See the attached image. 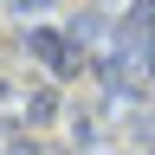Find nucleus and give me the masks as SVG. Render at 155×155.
<instances>
[{
	"label": "nucleus",
	"instance_id": "obj_1",
	"mask_svg": "<svg viewBox=\"0 0 155 155\" xmlns=\"http://www.w3.org/2000/svg\"><path fill=\"white\" fill-rule=\"evenodd\" d=\"M26 52H32L52 78L71 71V45H65V32H52V26H32V32H26Z\"/></svg>",
	"mask_w": 155,
	"mask_h": 155
},
{
	"label": "nucleus",
	"instance_id": "obj_2",
	"mask_svg": "<svg viewBox=\"0 0 155 155\" xmlns=\"http://www.w3.org/2000/svg\"><path fill=\"white\" fill-rule=\"evenodd\" d=\"M7 7H13V13H32V7H45V0H7Z\"/></svg>",
	"mask_w": 155,
	"mask_h": 155
}]
</instances>
